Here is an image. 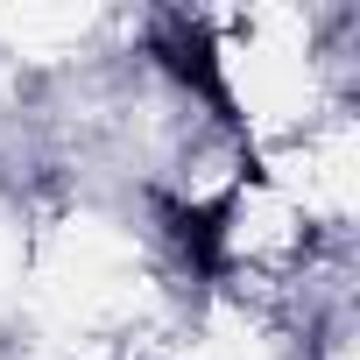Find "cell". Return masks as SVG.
Returning a JSON list of instances; mask_svg holds the SVG:
<instances>
[{
	"label": "cell",
	"instance_id": "6da1fadb",
	"mask_svg": "<svg viewBox=\"0 0 360 360\" xmlns=\"http://www.w3.org/2000/svg\"><path fill=\"white\" fill-rule=\"evenodd\" d=\"M155 57H162V71H169L176 85H191L198 99L226 106V78H219V50H212L205 22H191V15H162V22H155Z\"/></svg>",
	"mask_w": 360,
	"mask_h": 360
}]
</instances>
